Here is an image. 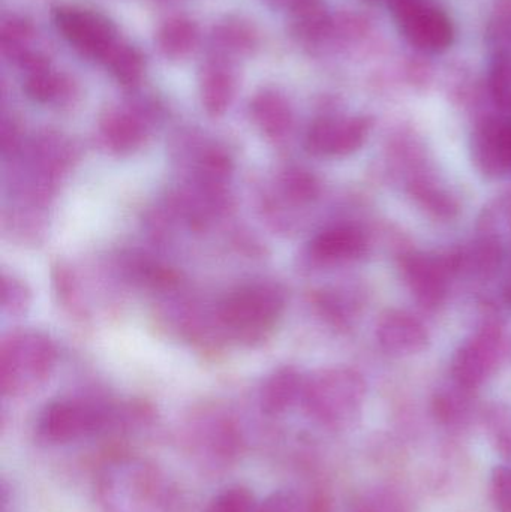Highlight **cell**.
Instances as JSON below:
<instances>
[{
	"label": "cell",
	"mask_w": 511,
	"mask_h": 512,
	"mask_svg": "<svg viewBox=\"0 0 511 512\" xmlns=\"http://www.w3.org/2000/svg\"><path fill=\"white\" fill-rule=\"evenodd\" d=\"M402 36L422 53L449 50L455 39L452 21L441 9L422 0H390Z\"/></svg>",
	"instance_id": "1"
},
{
	"label": "cell",
	"mask_w": 511,
	"mask_h": 512,
	"mask_svg": "<svg viewBox=\"0 0 511 512\" xmlns=\"http://www.w3.org/2000/svg\"><path fill=\"white\" fill-rule=\"evenodd\" d=\"M282 310L284 300L278 291L269 286H246L228 295L221 306V319L227 327L252 339L270 330Z\"/></svg>",
	"instance_id": "2"
},
{
	"label": "cell",
	"mask_w": 511,
	"mask_h": 512,
	"mask_svg": "<svg viewBox=\"0 0 511 512\" xmlns=\"http://www.w3.org/2000/svg\"><path fill=\"white\" fill-rule=\"evenodd\" d=\"M53 20L63 38L81 53L104 62L111 48L119 42L114 24L99 12L74 5H57Z\"/></svg>",
	"instance_id": "3"
},
{
	"label": "cell",
	"mask_w": 511,
	"mask_h": 512,
	"mask_svg": "<svg viewBox=\"0 0 511 512\" xmlns=\"http://www.w3.org/2000/svg\"><path fill=\"white\" fill-rule=\"evenodd\" d=\"M107 414L87 403L62 400L45 408L38 421V435L48 444H66L92 435L105 426Z\"/></svg>",
	"instance_id": "4"
},
{
	"label": "cell",
	"mask_w": 511,
	"mask_h": 512,
	"mask_svg": "<svg viewBox=\"0 0 511 512\" xmlns=\"http://www.w3.org/2000/svg\"><path fill=\"white\" fill-rule=\"evenodd\" d=\"M53 363V351L45 340L38 337H24L14 340L9 351H3L2 387L3 391L26 390L38 384Z\"/></svg>",
	"instance_id": "5"
},
{
	"label": "cell",
	"mask_w": 511,
	"mask_h": 512,
	"mask_svg": "<svg viewBox=\"0 0 511 512\" xmlns=\"http://www.w3.org/2000/svg\"><path fill=\"white\" fill-rule=\"evenodd\" d=\"M371 128L368 117H327L311 126L306 146L314 155H350L365 144Z\"/></svg>",
	"instance_id": "6"
},
{
	"label": "cell",
	"mask_w": 511,
	"mask_h": 512,
	"mask_svg": "<svg viewBox=\"0 0 511 512\" xmlns=\"http://www.w3.org/2000/svg\"><path fill=\"white\" fill-rule=\"evenodd\" d=\"M452 259L429 255H411L405 259L404 270L411 291L423 306L434 307L443 301Z\"/></svg>",
	"instance_id": "7"
},
{
	"label": "cell",
	"mask_w": 511,
	"mask_h": 512,
	"mask_svg": "<svg viewBox=\"0 0 511 512\" xmlns=\"http://www.w3.org/2000/svg\"><path fill=\"white\" fill-rule=\"evenodd\" d=\"M381 348L395 357L419 354L428 345V333L419 319L401 310L387 312L378 324Z\"/></svg>",
	"instance_id": "8"
},
{
	"label": "cell",
	"mask_w": 511,
	"mask_h": 512,
	"mask_svg": "<svg viewBox=\"0 0 511 512\" xmlns=\"http://www.w3.org/2000/svg\"><path fill=\"white\" fill-rule=\"evenodd\" d=\"M509 126L500 120H486L474 134V161L486 176H500L511 168Z\"/></svg>",
	"instance_id": "9"
},
{
	"label": "cell",
	"mask_w": 511,
	"mask_h": 512,
	"mask_svg": "<svg viewBox=\"0 0 511 512\" xmlns=\"http://www.w3.org/2000/svg\"><path fill=\"white\" fill-rule=\"evenodd\" d=\"M498 337L492 331L477 336L476 339L465 343L453 360V372L456 378L464 384H477L482 381L498 358Z\"/></svg>",
	"instance_id": "10"
},
{
	"label": "cell",
	"mask_w": 511,
	"mask_h": 512,
	"mask_svg": "<svg viewBox=\"0 0 511 512\" xmlns=\"http://www.w3.org/2000/svg\"><path fill=\"white\" fill-rule=\"evenodd\" d=\"M201 99L210 116H221L230 107L236 92V80L228 60L215 56L201 72Z\"/></svg>",
	"instance_id": "11"
},
{
	"label": "cell",
	"mask_w": 511,
	"mask_h": 512,
	"mask_svg": "<svg viewBox=\"0 0 511 512\" xmlns=\"http://www.w3.org/2000/svg\"><path fill=\"white\" fill-rule=\"evenodd\" d=\"M366 239L353 227H336L324 231L311 243L315 258L327 262L351 261L365 254Z\"/></svg>",
	"instance_id": "12"
},
{
	"label": "cell",
	"mask_w": 511,
	"mask_h": 512,
	"mask_svg": "<svg viewBox=\"0 0 511 512\" xmlns=\"http://www.w3.org/2000/svg\"><path fill=\"white\" fill-rule=\"evenodd\" d=\"M200 30L194 21L185 17H174L165 21L158 32V45L170 59H183L197 48Z\"/></svg>",
	"instance_id": "13"
},
{
	"label": "cell",
	"mask_w": 511,
	"mask_h": 512,
	"mask_svg": "<svg viewBox=\"0 0 511 512\" xmlns=\"http://www.w3.org/2000/svg\"><path fill=\"white\" fill-rule=\"evenodd\" d=\"M251 113L261 131L269 137H281L291 125V110L276 92H263L252 101Z\"/></svg>",
	"instance_id": "14"
},
{
	"label": "cell",
	"mask_w": 511,
	"mask_h": 512,
	"mask_svg": "<svg viewBox=\"0 0 511 512\" xmlns=\"http://www.w3.org/2000/svg\"><path fill=\"white\" fill-rule=\"evenodd\" d=\"M101 126L108 144L120 152L135 149L144 138L143 123L128 111H108Z\"/></svg>",
	"instance_id": "15"
},
{
	"label": "cell",
	"mask_w": 511,
	"mask_h": 512,
	"mask_svg": "<svg viewBox=\"0 0 511 512\" xmlns=\"http://www.w3.org/2000/svg\"><path fill=\"white\" fill-rule=\"evenodd\" d=\"M114 77L123 86H135L143 77L144 57L137 48L117 42L104 59Z\"/></svg>",
	"instance_id": "16"
},
{
	"label": "cell",
	"mask_w": 511,
	"mask_h": 512,
	"mask_svg": "<svg viewBox=\"0 0 511 512\" xmlns=\"http://www.w3.org/2000/svg\"><path fill=\"white\" fill-rule=\"evenodd\" d=\"M299 378L291 370H281L267 381L261 393V406L270 415L282 414L293 403Z\"/></svg>",
	"instance_id": "17"
},
{
	"label": "cell",
	"mask_w": 511,
	"mask_h": 512,
	"mask_svg": "<svg viewBox=\"0 0 511 512\" xmlns=\"http://www.w3.org/2000/svg\"><path fill=\"white\" fill-rule=\"evenodd\" d=\"M216 47L222 54H245L249 53L257 44V35L254 30L242 21H228L216 29L215 35Z\"/></svg>",
	"instance_id": "18"
},
{
	"label": "cell",
	"mask_w": 511,
	"mask_h": 512,
	"mask_svg": "<svg viewBox=\"0 0 511 512\" xmlns=\"http://www.w3.org/2000/svg\"><path fill=\"white\" fill-rule=\"evenodd\" d=\"M492 98L501 110L511 113V50L495 54L489 72Z\"/></svg>",
	"instance_id": "19"
},
{
	"label": "cell",
	"mask_w": 511,
	"mask_h": 512,
	"mask_svg": "<svg viewBox=\"0 0 511 512\" xmlns=\"http://www.w3.org/2000/svg\"><path fill=\"white\" fill-rule=\"evenodd\" d=\"M0 38H2L3 53L18 62V59L29 51L26 47L33 38L32 24L27 23L23 18H6L0 29Z\"/></svg>",
	"instance_id": "20"
},
{
	"label": "cell",
	"mask_w": 511,
	"mask_h": 512,
	"mask_svg": "<svg viewBox=\"0 0 511 512\" xmlns=\"http://www.w3.org/2000/svg\"><path fill=\"white\" fill-rule=\"evenodd\" d=\"M24 92L32 101L45 104L59 98L63 92V81L51 68L29 72L24 81Z\"/></svg>",
	"instance_id": "21"
},
{
	"label": "cell",
	"mask_w": 511,
	"mask_h": 512,
	"mask_svg": "<svg viewBox=\"0 0 511 512\" xmlns=\"http://www.w3.org/2000/svg\"><path fill=\"white\" fill-rule=\"evenodd\" d=\"M257 499L243 486H230L213 498L206 512H255Z\"/></svg>",
	"instance_id": "22"
},
{
	"label": "cell",
	"mask_w": 511,
	"mask_h": 512,
	"mask_svg": "<svg viewBox=\"0 0 511 512\" xmlns=\"http://www.w3.org/2000/svg\"><path fill=\"white\" fill-rule=\"evenodd\" d=\"M302 499L294 495L293 492H279L272 493L269 498L264 499L261 504L257 505L255 512H305Z\"/></svg>",
	"instance_id": "23"
},
{
	"label": "cell",
	"mask_w": 511,
	"mask_h": 512,
	"mask_svg": "<svg viewBox=\"0 0 511 512\" xmlns=\"http://www.w3.org/2000/svg\"><path fill=\"white\" fill-rule=\"evenodd\" d=\"M290 188L297 197L309 198L311 195H314L315 183L306 174L296 173L290 179Z\"/></svg>",
	"instance_id": "24"
},
{
	"label": "cell",
	"mask_w": 511,
	"mask_h": 512,
	"mask_svg": "<svg viewBox=\"0 0 511 512\" xmlns=\"http://www.w3.org/2000/svg\"><path fill=\"white\" fill-rule=\"evenodd\" d=\"M275 8L287 9V11L294 12L303 6L311 5V3L318 2V0H269Z\"/></svg>",
	"instance_id": "25"
},
{
	"label": "cell",
	"mask_w": 511,
	"mask_h": 512,
	"mask_svg": "<svg viewBox=\"0 0 511 512\" xmlns=\"http://www.w3.org/2000/svg\"><path fill=\"white\" fill-rule=\"evenodd\" d=\"M509 153H510V161H511V123L509 126Z\"/></svg>",
	"instance_id": "26"
}]
</instances>
